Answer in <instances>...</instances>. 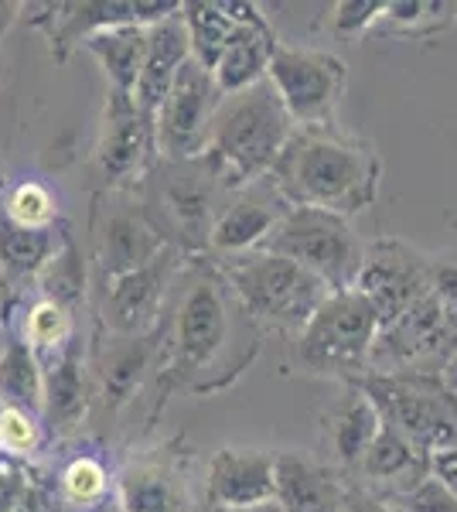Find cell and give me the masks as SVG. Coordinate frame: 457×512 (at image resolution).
Returning <instances> with one entry per match:
<instances>
[{"label":"cell","instance_id":"6da1fadb","mask_svg":"<svg viewBox=\"0 0 457 512\" xmlns=\"http://www.w3.org/2000/svg\"><path fill=\"white\" fill-rule=\"evenodd\" d=\"M243 328L260 325H253L243 304L232 297L219 270L212 263H202L174 297L171 315L161 325L164 345L157 359L161 390L209 396L236 383V376L260 349V345L246 349Z\"/></svg>","mask_w":457,"mask_h":512},{"label":"cell","instance_id":"7a4b0ae2","mask_svg":"<svg viewBox=\"0 0 457 512\" xmlns=\"http://www.w3.org/2000/svg\"><path fill=\"white\" fill-rule=\"evenodd\" d=\"M267 181L287 205H307L352 219L376 202L382 161L372 144L338 134L331 123L294 127Z\"/></svg>","mask_w":457,"mask_h":512},{"label":"cell","instance_id":"3957f363","mask_svg":"<svg viewBox=\"0 0 457 512\" xmlns=\"http://www.w3.org/2000/svg\"><path fill=\"white\" fill-rule=\"evenodd\" d=\"M290 134H294V120L287 117L270 82H260L222 99L202 158L209 161L226 192H243L270 178Z\"/></svg>","mask_w":457,"mask_h":512},{"label":"cell","instance_id":"277c9868","mask_svg":"<svg viewBox=\"0 0 457 512\" xmlns=\"http://www.w3.org/2000/svg\"><path fill=\"white\" fill-rule=\"evenodd\" d=\"M212 267L222 274L232 297L253 318V325L263 328V335L284 332L297 338L324 304V297L331 294L314 274L270 250L239 256L229 263H212Z\"/></svg>","mask_w":457,"mask_h":512},{"label":"cell","instance_id":"5b68a950","mask_svg":"<svg viewBox=\"0 0 457 512\" xmlns=\"http://www.w3.org/2000/svg\"><path fill=\"white\" fill-rule=\"evenodd\" d=\"M355 383L372 396L382 420L400 431L427 461L430 454L457 444V396L444 376L400 369V373H369Z\"/></svg>","mask_w":457,"mask_h":512},{"label":"cell","instance_id":"8992f818","mask_svg":"<svg viewBox=\"0 0 457 512\" xmlns=\"http://www.w3.org/2000/svg\"><path fill=\"white\" fill-rule=\"evenodd\" d=\"M379 338V318L359 291L328 294L297 335V359L307 373L338 376L345 383L369 376Z\"/></svg>","mask_w":457,"mask_h":512},{"label":"cell","instance_id":"52a82bcc","mask_svg":"<svg viewBox=\"0 0 457 512\" xmlns=\"http://www.w3.org/2000/svg\"><path fill=\"white\" fill-rule=\"evenodd\" d=\"M263 250L294 260L297 267L318 277L331 294L355 291V280L365 263V246L355 236L352 222L335 212L307 209V205H290Z\"/></svg>","mask_w":457,"mask_h":512},{"label":"cell","instance_id":"ba28073f","mask_svg":"<svg viewBox=\"0 0 457 512\" xmlns=\"http://www.w3.org/2000/svg\"><path fill=\"white\" fill-rule=\"evenodd\" d=\"M144 185L147 198H140V202L157 219L164 236L181 253H209V236L215 216H219V195L226 192L209 161H161L154 164Z\"/></svg>","mask_w":457,"mask_h":512},{"label":"cell","instance_id":"9c48e42d","mask_svg":"<svg viewBox=\"0 0 457 512\" xmlns=\"http://www.w3.org/2000/svg\"><path fill=\"white\" fill-rule=\"evenodd\" d=\"M267 82L294 127H328L348 86V65L324 48L277 45Z\"/></svg>","mask_w":457,"mask_h":512},{"label":"cell","instance_id":"30bf717a","mask_svg":"<svg viewBox=\"0 0 457 512\" xmlns=\"http://www.w3.org/2000/svg\"><path fill=\"white\" fill-rule=\"evenodd\" d=\"M222 106V93L212 72L195 59L181 65L174 76L161 110L154 113V140L161 161H195L205 154L212 137L215 113Z\"/></svg>","mask_w":457,"mask_h":512},{"label":"cell","instance_id":"8fae6325","mask_svg":"<svg viewBox=\"0 0 457 512\" xmlns=\"http://www.w3.org/2000/svg\"><path fill=\"white\" fill-rule=\"evenodd\" d=\"M191 454L181 437L130 454L113 472L116 512H191Z\"/></svg>","mask_w":457,"mask_h":512},{"label":"cell","instance_id":"7c38bea8","mask_svg":"<svg viewBox=\"0 0 457 512\" xmlns=\"http://www.w3.org/2000/svg\"><path fill=\"white\" fill-rule=\"evenodd\" d=\"M181 256L168 253L154 260L151 267L130 270L123 277L106 280L103 287V321L110 335H157L164 325V308H168L171 287L178 284Z\"/></svg>","mask_w":457,"mask_h":512},{"label":"cell","instance_id":"4fadbf2b","mask_svg":"<svg viewBox=\"0 0 457 512\" xmlns=\"http://www.w3.org/2000/svg\"><path fill=\"white\" fill-rule=\"evenodd\" d=\"M157 161L154 120L137 110L134 99L110 96L96 144V168L110 192H134Z\"/></svg>","mask_w":457,"mask_h":512},{"label":"cell","instance_id":"5bb4252c","mask_svg":"<svg viewBox=\"0 0 457 512\" xmlns=\"http://www.w3.org/2000/svg\"><path fill=\"white\" fill-rule=\"evenodd\" d=\"M427 267V256L413 253L410 246L396 243V239H379V243L365 246V263L359 280H355V291L372 304L379 318V332L400 321L430 291Z\"/></svg>","mask_w":457,"mask_h":512},{"label":"cell","instance_id":"9a60e30c","mask_svg":"<svg viewBox=\"0 0 457 512\" xmlns=\"http://www.w3.org/2000/svg\"><path fill=\"white\" fill-rule=\"evenodd\" d=\"M178 246L164 236V229L157 226V219L147 212V205L123 198L120 205L106 209L103 222L96 233V260L103 270V280L123 277L130 270L151 267L154 260L174 253ZM181 253V250H178Z\"/></svg>","mask_w":457,"mask_h":512},{"label":"cell","instance_id":"2e32d148","mask_svg":"<svg viewBox=\"0 0 457 512\" xmlns=\"http://www.w3.org/2000/svg\"><path fill=\"white\" fill-rule=\"evenodd\" d=\"M287 209L290 205L284 202V195L270 181L236 192L215 216L205 256H212V263H229L239 260V256L260 253L270 243L273 229L280 226Z\"/></svg>","mask_w":457,"mask_h":512},{"label":"cell","instance_id":"e0dca14e","mask_svg":"<svg viewBox=\"0 0 457 512\" xmlns=\"http://www.w3.org/2000/svg\"><path fill=\"white\" fill-rule=\"evenodd\" d=\"M379 431H382V414L376 403H372V396L359 383H345L342 396L321 410V424H318V441L324 454L321 461L335 468L342 478L355 475Z\"/></svg>","mask_w":457,"mask_h":512},{"label":"cell","instance_id":"ac0fdd59","mask_svg":"<svg viewBox=\"0 0 457 512\" xmlns=\"http://www.w3.org/2000/svg\"><path fill=\"white\" fill-rule=\"evenodd\" d=\"M205 499L215 512H243L273 499V454L263 448H219L205 472Z\"/></svg>","mask_w":457,"mask_h":512},{"label":"cell","instance_id":"d6986e66","mask_svg":"<svg viewBox=\"0 0 457 512\" xmlns=\"http://www.w3.org/2000/svg\"><path fill=\"white\" fill-rule=\"evenodd\" d=\"M58 21L52 28V52L58 59H65L69 55L72 45H82L86 38L99 35V31H113V28H130V24H137V28H151V24L171 18V14L181 11V4H174V0H89V4H65L58 7Z\"/></svg>","mask_w":457,"mask_h":512},{"label":"cell","instance_id":"ffe728a7","mask_svg":"<svg viewBox=\"0 0 457 512\" xmlns=\"http://www.w3.org/2000/svg\"><path fill=\"white\" fill-rule=\"evenodd\" d=\"M345 478L301 451L273 454V502L287 512H342Z\"/></svg>","mask_w":457,"mask_h":512},{"label":"cell","instance_id":"44dd1931","mask_svg":"<svg viewBox=\"0 0 457 512\" xmlns=\"http://www.w3.org/2000/svg\"><path fill=\"white\" fill-rule=\"evenodd\" d=\"M161 332L157 335H110L106 338L103 359H99L96 379H99V400L110 414H120L123 407L134 403L140 386L147 376L157 373V359H161Z\"/></svg>","mask_w":457,"mask_h":512},{"label":"cell","instance_id":"7402d4cb","mask_svg":"<svg viewBox=\"0 0 457 512\" xmlns=\"http://www.w3.org/2000/svg\"><path fill=\"white\" fill-rule=\"evenodd\" d=\"M427 475H430L427 458L400 431H393L386 420H382L379 437L365 451L359 472H355V478H362L359 489L376 492L382 499H400V495L410 492L413 485H420Z\"/></svg>","mask_w":457,"mask_h":512},{"label":"cell","instance_id":"603a6c76","mask_svg":"<svg viewBox=\"0 0 457 512\" xmlns=\"http://www.w3.org/2000/svg\"><path fill=\"white\" fill-rule=\"evenodd\" d=\"M188 59H191V41H188L185 21H181V11L157 21L154 28L147 31V59H144V72H140L137 89H134V103L144 117L154 120V113L161 110L174 76H178L181 65Z\"/></svg>","mask_w":457,"mask_h":512},{"label":"cell","instance_id":"cb8c5ba5","mask_svg":"<svg viewBox=\"0 0 457 512\" xmlns=\"http://www.w3.org/2000/svg\"><path fill=\"white\" fill-rule=\"evenodd\" d=\"M277 45L280 41H277V35H273L267 18L256 11L253 18L239 28V35L232 38V45L222 52L219 65L212 69V79H215V86H219L222 99L267 82V72H270V62H273Z\"/></svg>","mask_w":457,"mask_h":512},{"label":"cell","instance_id":"d4e9b609","mask_svg":"<svg viewBox=\"0 0 457 512\" xmlns=\"http://www.w3.org/2000/svg\"><path fill=\"white\" fill-rule=\"evenodd\" d=\"M89 414V383L86 366H82V349L72 338L62 352L55 355V366L45 369V424L58 437H69L82 427Z\"/></svg>","mask_w":457,"mask_h":512},{"label":"cell","instance_id":"484cf974","mask_svg":"<svg viewBox=\"0 0 457 512\" xmlns=\"http://www.w3.org/2000/svg\"><path fill=\"white\" fill-rule=\"evenodd\" d=\"M260 11L256 4H215V0H191L181 4V21H185L188 41H191V59L202 69H215L222 59V52L232 45V38L239 35V28Z\"/></svg>","mask_w":457,"mask_h":512},{"label":"cell","instance_id":"4316f807","mask_svg":"<svg viewBox=\"0 0 457 512\" xmlns=\"http://www.w3.org/2000/svg\"><path fill=\"white\" fill-rule=\"evenodd\" d=\"M154 28V24H151ZM151 28H113V31H99V35L82 41L93 59H99L106 72V82H110V96L116 99H134L137 79L144 72V59H147V31Z\"/></svg>","mask_w":457,"mask_h":512},{"label":"cell","instance_id":"83f0119b","mask_svg":"<svg viewBox=\"0 0 457 512\" xmlns=\"http://www.w3.org/2000/svg\"><path fill=\"white\" fill-rule=\"evenodd\" d=\"M0 407L28 410L35 417L45 410V369L24 338H7L0 349Z\"/></svg>","mask_w":457,"mask_h":512},{"label":"cell","instance_id":"f1b7e54d","mask_svg":"<svg viewBox=\"0 0 457 512\" xmlns=\"http://www.w3.org/2000/svg\"><path fill=\"white\" fill-rule=\"evenodd\" d=\"M58 236L52 229H21L0 216V270L11 277H38L48 260L58 253Z\"/></svg>","mask_w":457,"mask_h":512},{"label":"cell","instance_id":"f546056e","mask_svg":"<svg viewBox=\"0 0 457 512\" xmlns=\"http://www.w3.org/2000/svg\"><path fill=\"white\" fill-rule=\"evenodd\" d=\"M58 495L65 509L93 512L113 495V475L96 454H76L69 465L58 472Z\"/></svg>","mask_w":457,"mask_h":512},{"label":"cell","instance_id":"4dcf8cb0","mask_svg":"<svg viewBox=\"0 0 457 512\" xmlns=\"http://www.w3.org/2000/svg\"><path fill=\"white\" fill-rule=\"evenodd\" d=\"M24 342L35 349V355L52 352L58 355L65 345L76 338V328H72V311L58 301H48V297H38L35 304L24 315Z\"/></svg>","mask_w":457,"mask_h":512},{"label":"cell","instance_id":"1f68e13d","mask_svg":"<svg viewBox=\"0 0 457 512\" xmlns=\"http://www.w3.org/2000/svg\"><path fill=\"white\" fill-rule=\"evenodd\" d=\"M38 277H41V284H45L48 301L65 304L69 311H72V304L82 301V294H86V267H82L79 250L69 239L58 246V253L48 260V267L41 270Z\"/></svg>","mask_w":457,"mask_h":512},{"label":"cell","instance_id":"d6a6232c","mask_svg":"<svg viewBox=\"0 0 457 512\" xmlns=\"http://www.w3.org/2000/svg\"><path fill=\"white\" fill-rule=\"evenodd\" d=\"M4 216L21 229H52L58 216L55 195L48 192L41 181H21V185L7 195Z\"/></svg>","mask_w":457,"mask_h":512},{"label":"cell","instance_id":"836d02e7","mask_svg":"<svg viewBox=\"0 0 457 512\" xmlns=\"http://www.w3.org/2000/svg\"><path fill=\"white\" fill-rule=\"evenodd\" d=\"M41 441V417L28 410L0 407V451L11 458H28Z\"/></svg>","mask_w":457,"mask_h":512},{"label":"cell","instance_id":"e575fe53","mask_svg":"<svg viewBox=\"0 0 457 512\" xmlns=\"http://www.w3.org/2000/svg\"><path fill=\"white\" fill-rule=\"evenodd\" d=\"M444 11H451V7L434 4V0H396V4H386L379 24H393V28L417 35V31L437 28L444 21Z\"/></svg>","mask_w":457,"mask_h":512},{"label":"cell","instance_id":"d590c367","mask_svg":"<svg viewBox=\"0 0 457 512\" xmlns=\"http://www.w3.org/2000/svg\"><path fill=\"white\" fill-rule=\"evenodd\" d=\"M382 11L386 0H342L331 7V28L342 38H359L382 21Z\"/></svg>","mask_w":457,"mask_h":512},{"label":"cell","instance_id":"8d00e7d4","mask_svg":"<svg viewBox=\"0 0 457 512\" xmlns=\"http://www.w3.org/2000/svg\"><path fill=\"white\" fill-rule=\"evenodd\" d=\"M403 512H457V499L434 478H423L420 485H413L410 492L393 499Z\"/></svg>","mask_w":457,"mask_h":512},{"label":"cell","instance_id":"74e56055","mask_svg":"<svg viewBox=\"0 0 457 512\" xmlns=\"http://www.w3.org/2000/svg\"><path fill=\"white\" fill-rule=\"evenodd\" d=\"M31 478L35 475L28 472V465L21 458L0 454V512H18Z\"/></svg>","mask_w":457,"mask_h":512},{"label":"cell","instance_id":"f35d334b","mask_svg":"<svg viewBox=\"0 0 457 512\" xmlns=\"http://www.w3.org/2000/svg\"><path fill=\"white\" fill-rule=\"evenodd\" d=\"M18 512H69V509H65L62 495H58V485L41 482V478H31Z\"/></svg>","mask_w":457,"mask_h":512},{"label":"cell","instance_id":"ab89813d","mask_svg":"<svg viewBox=\"0 0 457 512\" xmlns=\"http://www.w3.org/2000/svg\"><path fill=\"white\" fill-rule=\"evenodd\" d=\"M342 512H403L393 499H382L376 492H365L359 485H348Z\"/></svg>","mask_w":457,"mask_h":512},{"label":"cell","instance_id":"60d3db41","mask_svg":"<svg viewBox=\"0 0 457 512\" xmlns=\"http://www.w3.org/2000/svg\"><path fill=\"white\" fill-rule=\"evenodd\" d=\"M427 468H430V478L444 485V489L457 499V444H454V448H444V451L430 454Z\"/></svg>","mask_w":457,"mask_h":512},{"label":"cell","instance_id":"b9f144b4","mask_svg":"<svg viewBox=\"0 0 457 512\" xmlns=\"http://www.w3.org/2000/svg\"><path fill=\"white\" fill-rule=\"evenodd\" d=\"M243 512H287V509L270 499V502H263V506H253V509H243Z\"/></svg>","mask_w":457,"mask_h":512},{"label":"cell","instance_id":"7bdbcfd3","mask_svg":"<svg viewBox=\"0 0 457 512\" xmlns=\"http://www.w3.org/2000/svg\"><path fill=\"white\" fill-rule=\"evenodd\" d=\"M447 386H451V390H454V396H457V366H454V373L447 376Z\"/></svg>","mask_w":457,"mask_h":512},{"label":"cell","instance_id":"ee69618b","mask_svg":"<svg viewBox=\"0 0 457 512\" xmlns=\"http://www.w3.org/2000/svg\"><path fill=\"white\" fill-rule=\"evenodd\" d=\"M0 69H4V65H0Z\"/></svg>","mask_w":457,"mask_h":512},{"label":"cell","instance_id":"f6af8a7d","mask_svg":"<svg viewBox=\"0 0 457 512\" xmlns=\"http://www.w3.org/2000/svg\"><path fill=\"white\" fill-rule=\"evenodd\" d=\"M0 454H4V451H0Z\"/></svg>","mask_w":457,"mask_h":512}]
</instances>
